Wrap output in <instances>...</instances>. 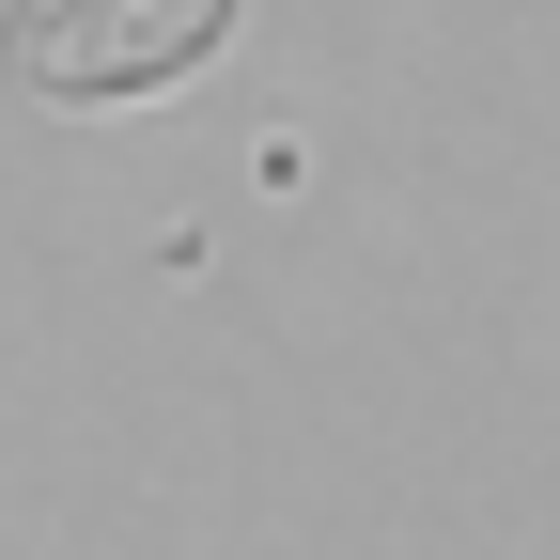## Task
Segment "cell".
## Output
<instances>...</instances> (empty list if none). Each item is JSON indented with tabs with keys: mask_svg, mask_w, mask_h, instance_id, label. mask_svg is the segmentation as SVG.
I'll list each match as a JSON object with an SVG mask.
<instances>
[{
	"mask_svg": "<svg viewBox=\"0 0 560 560\" xmlns=\"http://www.w3.org/2000/svg\"><path fill=\"white\" fill-rule=\"evenodd\" d=\"M219 32H234V0H32L16 79H32L47 109H125V94L202 79Z\"/></svg>",
	"mask_w": 560,
	"mask_h": 560,
	"instance_id": "obj_1",
	"label": "cell"
}]
</instances>
